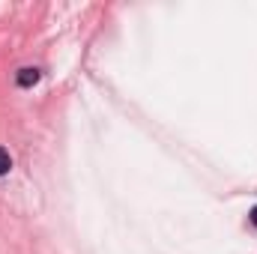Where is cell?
<instances>
[{
    "label": "cell",
    "mask_w": 257,
    "mask_h": 254,
    "mask_svg": "<svg viewBox=\"0 0 257 254\" xmlns=\"http://www.w3.org/2000/svg\"><path fill=\"white\" fill-rule=\"evenodd\" d=\"M248 218H251V224H254V227H257V206H254V209H251V215H248Z\"/></svg>",
    "instance_id": "obj_3"
},
{
    "label": "cell",
    "mask_w": 257,
    "mask_h": 254,
    "mask_svg": "<svg viewBox=\"0 0 257 254\" xmlns=\"http://www.w3.org/2000/svg\"><path fill=\"white\" fill-rule=\"evenodd\" d=\"M9 171H12V156H9V153L0 147V177H6Z\"/></svg>",
    "instance_id": "obj_2"
},
{
    "label": "cell",
    "mask_w": 257,
    "mask_h": 254,
    "mask_svg": "<svg viewBox=\"0 0 257 254\" xmlns=\"http://www.w3.org/2000/svg\"><path fill=\"white\" fill-rule=\"evenodd\" d=\"M39 78H42V72H39L36 66H24V69H18V75H15L18 87H33Z\"/></svg>",
    "instance_id": "obj_1"
}]
</instances>
